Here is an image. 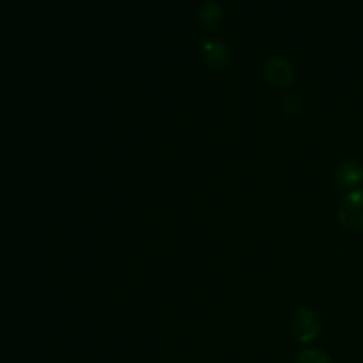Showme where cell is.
I'll return each instance as SVG.
<instances>
[{
  "mask_svg": "<svg viewBox=\"0 0 363 363\" xmlns=\"http://www.w3.org/2000/svg\"><path fill=\"white\" fill-rule=\"evenodd\" d=\"M339 223L347 231H363V190L345 196L339 206Z\"/></svg>",
  "mask_w": 363,
  "mask_h": 363,
  "instance_id": "obj_1",
  "label": "cell"
},
{
  "mask_svg": "<svg viewBox=\"0 0 363 363\" xmlns=\"http://www.w3.org/2000/svg\"><path fill=\"white\" fill-rule=\"evenodd\" d=\"M291 332L299 342H311L319 336L320 322L309 308H299L291 319Z\"/></svg>",
  "mask_w": 363,
  "mask_h": 363,
  "instance_id": "obj_2",
  "label": "cell"
},
{
  "mask_svg": "<svg viewBox=\"0 0 363 363\" xmlns=\"http://www.w3.org/2000/svg\"><path fill=\"white\" fill-rule=\"evenodd\" d=\"M267 81L275 86H288L294 81L292 65L282 57H271L264 64Z\"/></svg>",
  "mask_w": 363,
  "mask_h": 363,
  "instance_id": "obj_3",
  "label": "cell"
},
{
  "mask_svg": "<svg viewBox=\"0 0 363 363\" xmlns=\"http://www.w3.org/2000/svg\"><path fill=\"white\" fill-rule=\"evenodd\" d=\"M363 182V167L353 160L342 162L335 172V183L337 187L350 189Z\"/></svg>",
  "mask_w": 363,
  "mask_h": 363,
  "instance_id": "obj_4",
  "label": "cell"
},
{
  "mask_svg": "<svg viewBox=\"0 0 363 363\" xmlns=\"http://www.w3.org/2000/svg\"><path fill=\"white\" fill-rule=\"evenodd\" d=\"M203 58L207 67L213 69L224 68L230 61V50L225 43L213 40L203 45Z\"/></svg>",
  "mask_w": 363,
  "mask_h": 363,
  "instance_id": "obj_5",
  "label": "cell"
},
{
  "mask_svg": "<svg viewBox=\"0 0 363 363\" xmlns=\"http://www.w3.org/2000/svg\"><path fill=\"white\" fill-rule=\"evenodd\" d=\"M223 18V10L216 1H206L197 9V21L204 28H214Z\"/></svg>",
  "mask_w": 363,
  "mask_h": 363,
  "instance_id": "obj_6",
  "label": "cell"
},
{
  "mask_svg": "<svg viewBox=\"0 0 363 363\" xmlns=\"http://www.w3.org/2000/svg\"><path fill=\"white\" fill-rule=\"evenodd\" d=\"M295 363H330L329 356L318 349H308L298 354Z\"/></svg>",
  "mask_w": 363,
  "mask_h": 363,
  "instance_id": "obj_7",
  "label": "cell"
},
{
  "mask_svg": "<svg viewBox=\"0 0 363 363\" xmlns=\"http://www.w3.org/2000/svg\"><path fill=\"white\" fill-rule=\"evenodd\" d=\"M281 106H282L284 113L289 118H296L301 112V104H299V99L295 94H286L281 99Z\"/></svg>",
  "mask_w": 363,
  "mask_h": 363,
  "instance_id": "obj_8",
  "label": "cell"
}]
</instances>
